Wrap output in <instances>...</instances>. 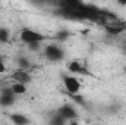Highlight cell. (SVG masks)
<instances>
[{
  "instance_id": "cell-16",
  "label": "cell",
  "mask_w": 126,
  "mask_h": 125,
  "mask_svg": "<svg viewBox=\"0 0 126 125\" xmlns=\"http://www.w3.org/2000/svg\"><path fill=\"white\" fill-rule=\"evenodd\" d=\"M123 52H125V53H126V44H125V46H123Z\"/></svg>"
},
{
  "instance_id": "cell-17",
  "label": "cell",
  "mask_w": 126,
  "mask_h": 125,
  "mask_svg": "<svg viewBox=\"0 0 126 125\" xmlns=\"http://www.w3.org/2000/svg\"><path fill=\"white\" fill-rule=\"evenodd\" d=\"M123 71H125V74H126V65H125V68H123Z\"/></svg>"
},
{
  "instance_id": "cell-5",
  "label": "cell",
  "mask_w": 126,
  "mask_h": 125,
  "mask_svg": "<svg viewBox=\"0 0 126 125\" xmlns=\"http://www.w3.org/2000/svg\"><path fill=\"white\" fill-rule=\"evenodd\" d=\"M15 99H16V94L13 93V90L10 87H7L0 94V104L4 106V107H9L15 103Z\"/></svg>"
},
{
  "instance_id": "cell-2",
  "label": "cell",
  "mask_w": 126,
  "mask_h": 125,
  "mask_svg": "<svg viewBox=\"0 0 126 125\" xmlns=\"http://www.w3.org/2000/svg\"><path fill=\"white\" fill-rule=\"evenodd\" d=\"M62 81H63L64 88L67 90V93H69V94L79 93V91H81V88H82L81 81H79V80L76 78V75H73V74H70V75H63Z\"/></svg>"
},
{
  "instance_id": "cell-12",
  "label": "cell",
  "mask_w": 126,
  "mask_h": 125,
  "mask_svg": "<svg viewBox=\"0 0 126 125\" xmlns=\"http://www.w3.org/2000/svg\"><path fill=\"white\" fill-rule=\"evenodd\" d=\"M4 72H6V65H4L3 58L0 56V74H4Z\"/></svg>"
},
{
  "instance_id": "cell-6",
  "label": "cell",
  "mask_w": 126,
  "mask_h": 125,
  "mask_svg": "<svg viewBox=\"0 0 126 125\" xmlns=\"http://www.w3.org/2000/svg\"><path fill=\"white\" fill-rule=\"evenodd\" d=\"M12 78H13V81L24 83V84L31 83V75L28 74V71H27V69H22V68H18V69L12 74Z\"/></svg>"
},
{
  "instance_id": "cell-13",
  "label": "cell",
  "mask_w": 126,
  "mask_h": 125,
  "mask_svg": "<svg viewBox=\"0 0 126 125\" xmlns=\"http://www.w3.org/2000/svg\"><path fill=\"white\" fill-rule=\"evenodd\" d=\"M67 35H69V34H67V32L66 31H60L59 32V34H57V38H59V40H64V38H67Z\"/></svg>"
},
{
  "instance_id": "cell-14",
  "label": "cell",
  "mask_w": 126,
  "mask_h": 125,
  "mask_svg": "<svg viewBox=\"0 0 126 125\" xmlns=\"http://www.w3.org/2000/svg\"><path fill=\"white\" fill-rule=\"evenodd\" d=\"M76 1H79V0H59V4H60V3H66V4H70V3H76Z\"/></svg>"
},
{
  "instance_id": "cell-11",
  "label": "cell",
  "mask_w": 126,
  "mask_h": 125,
  "mask_svg": "<svg viewBox=\"0 0 126 125\" xmlns=\"http://www.w3.org/2000/svg\"><path fill=\"white\" fill-rule=\"evenodd\" d=\"M16 62H18V66L22 68V69H27L28 66H31V62L28 61V58H24V56H19L16 59Z\"/></svg>"
},
{
  "instance_id": "cell-7",
  "label": "cell",
  "mask_w": 126,
  "mask_h": 125,
  "mask_svg": "<svg viewBox=\"0 0 126 125\" xmlns=\"http://www.w3.org/2000/svg\"><path fill=\"white\" fill-rule=\"evenodd\" d=\"M57 113H60L66 121H72L76 116V109L72 104H63L57 109Z\"/></svg>"
},
{
  "instance_id": "cell-8",
  "label": "cell",
  "mask_w": 126,
  "mask_h": 125,
  "mask_svg": "<svg viewBox=\"0 0 126 125\" xmlns=\"http://www.w3.org/2000/svg\"><path fill=\"white\" fill-rule=\"evenodd\" d=\"M10 121L16 125H25L30 122V119L27 116H24L22 113H13V115H10Z\"/></svg>"
},
{
  "instance_id": "cell-10",
  "label": "cell",
  "mask_w": 126,
  "mask_h": 125,
  "mask_svg": "<svg viewBox=\"0 0 126 125\" xmlns=\"http://www.w3.org/2000/svg\"><path fill=\"white\" fill-rule=\"evenodd\" d=\"M10 40V31L7 28H0V43H9Z\"/></svg>"
},
{
  "instance_id": "cell-3",
  "label": "cell",
  "mask_w": 126,
  "mask_h": 125,
  "mask_svg": "<svg viewBox=\"0 0 126 125\" xmlns=\"http://www.w3.org/2000/svg\"><path fill=\"white\" fill-rule=\"evenodd\" d=\"M44 56L48 61H51V62H60L64 58V52H63L62 47L57 46V44H48L44 49Z\"/></svg>"
},
{
  "instance_id": "cell-4",
  "label": "cell",
  "mask_w": 126,
  "mask_h": 125,
  "mask_svg": "<svg viewBox=\"0 0 126 125\" xmlns=\"http://www.w3.org/2000/svg\"><path fill=\"white\" fill-rule=\"evenodd\" d=\"M66 69L73 74V75H90V71H88V66L84 65L81 61L78 59H72L66 63Z\"/></svg>"
},
{
  "instance_id": "cell-15",
  "label": "cell",
  "mask_w": 126,
  "mask_h": 125,
  "mask_svg": "<svg viewBox=\"0 0 126 125\" xmlns=\"http://www.w3.org/2000/svg\"><path fill=\"white\" fill-rule=\"evenodd\" d=\"M117 1V4H120V6H126V0H116Z\"/></svg>"
},
{
  "instance_id": "cell-9",
  "label": "cell",
  "mask_w": 126,
  "mask_h": 125,
  "mask_svg": "<svg viewBox=\"0 0 126 125\" xmlns=\"http://www.w3.org/2000/svg\"><path fill=\"white\" fill-rule=\"evenodd\" d=\"M10 88L13 90V93L16 94V96H21V94L27 93V84H24V83H18V81H15V83L10 85Z\"/></svg>"
},
{
  "instance_id": "cell-1",
  "label": "cell",
  "mask_w": 126,
  "mask_h": 125,
  "mask_svg": "<svg viewBox=\"0 0 126 125\" xmlns=\"http://www.w3.org/2000/svg\"><path fill=\"white\" fill-rule=\"evenodd\" d=\"M19 38H21V41L25 43L27 46L34 44V43H41V41L46 40V37H44L41 32L34 31V30H31V28H24V30H21V32H19Z\"/></svg>"
}]
</instances>
